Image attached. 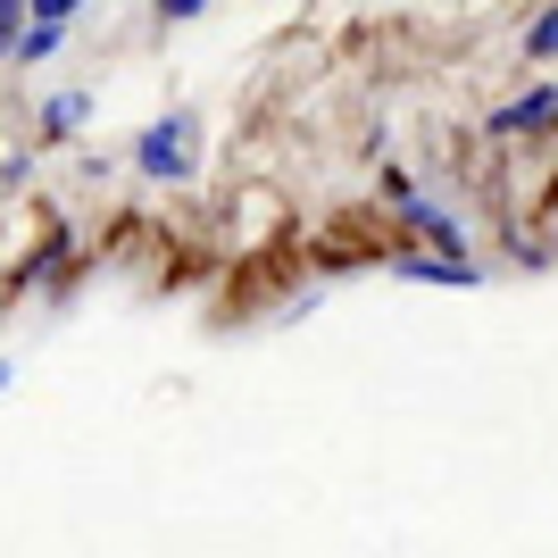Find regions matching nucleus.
<instances>
[{
	"label": "nucleus",
	"mask_w": 558,
	"mask_h": 558,
	"mask_svg": "<svg viewBox=\"0 0 558 558\" xmlns=\"http://www.w3.org/2000/svg\"><path fill=\"white\" fill-rule=\"evenodd\" d=\"M59 258H68V233H50L43 251H34V267H25V276H50V267H59Z\"/></svg>",
	"instance_id": "obj_7"
},
{
	"label": "nucleus",
	"mask_w": 558,
	"mask_h": 558,
	"mask_svg": "<svg viewBox=\"0 0 558 558\" xmlns=\"http://www.w3.org/2000/svg\"><path fill=\"white\" fill-rule=\"evenodd\" d=\"M484 125H492V134H542V125H558V84H534V93L500 100Z\"/></svg>",
	"instance_id": "obj_3"
},
{
	"label": "nucleus",
	"mask_w": 558,
	"mask_h": 558,
	"mask_svg": "<svg viewBox=\"0 0 558 558\" xmlns=\"http://www.w3.org/2000/svg\"><path fill=\"white\" fill-rule=\"evenodd\" d=\"M192 142H201V109H167L134 134V175L150 184H184L192 175Z\"/></svg>",
	"instance_id": "obj_1"
},
{
	"label": "nucleus",
	"mask_w": 558,
	"mask_h": 558,
	"mask_svg": "<svg viewBox=\"0 0 558 558\" xmlns=\"http://www.w3.org/2000/svg\"><path fill=\"white\" fill-rule=\"evenodd\" d=\"M400 226L417 233L434 258H466V226L442 209V201H425V192H417V201H400Z\"/></svg>",
	"instance_id": "obj_2"
},
{
	"label": "nucleus",
	"mask_w": 558,
	"mask_h": 558,
	"mask_svg": "<svg viewBox=\"0 0 558 558\" xmlns=\"http://www.w3.org/2000/svg\"><path fill=\"white\" fill-rule=\"evenodd\" d=\"M400 283H484V267H475V258H434V251H409L392 267Z\"/></svg>",
	"instance_id": "obj_4"
},
{
	"label": "nucleus",
	"mask_w": 558,
	"mask_h": 558,
	"mask_svg": "<svg viewBox=\"0 0 558 558\" xmlns=\"http://www.w3.org/2000/svg\"><path fill=\"white\" fill-rule=\"evenodd\" d=\"M525 50H534V59H558V9H542V17H534V34H525Z\"/></svg>",
	"instance_id": "obj_6"
},
{
	"label": "nucleus",
	"mask_w": 558,
	"mask_h": 558,
	"mask_svg": "<svg viewBox=\"0 0 558 558\" xmlns=\"http://www.w3.org/2000/svg\"><path fill=\"white\" fill-rule=\"evenodd\" d=\"M93 109H100L93 93H50V100H43V134H84V125H93Z\"/></svg>",
	"instance_id": "obj_5"
}]
</instances>
